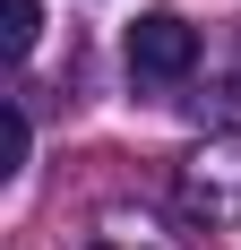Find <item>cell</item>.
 <instances>
[{"label": "cell", "instance_id": "1", "mask_svg": "<svg viewBox=\"0 0 241 250\" xmlns=\"http://www.w3.org/2000/svg\"><path fill=\"white\" fill-rule=\"evenodd\" d=\"M181 207L198 225H241V129H216L181 155Z\"/></svg>", "mask_w": 241, "mask_h": 250}, {"label": "cell", "instance_id": "5", "mask_svg": "<svg viewBox=\"0 0 241 250\" xmlns=\"http://www.w3.org/2000/svg\"><path fill=\"white\" fill-rule=\"evenodd\" d=\"M26 164V104H9V173Z\"/></svg>", "mask_w": 241, "mask_h": 250}, {"label": "cell", "instance_id": "3", "mask_svg": "<svg viewBox=\"0 0 241 250\" xmlns=\"http://www.w3.org/2000/svg\"><path fill=\"white\" fill-rule=\"evenodd\" d=\"M86 250H181V242H172L146 207H103L95 225H86Z\"/></svg>", "mask_w": 241, "mask_h": 250}, {"label": "cell", "instance_id": "2", "mask_svg": "<svg viewBox=\"0 0 241 250\" xmlns=\"http://www.w3.org/2000/svg\"><path fill=\"white\" fill-rule=\"evenodd\" d=\"M129 69H138L146 86L190 78V69H198V26H190V18H172V9L138 18V26H129Z\"/></svg>", "mask_w": 241, "mask_h": 250}, {"label": "cell", "instance_id": "4", "mask_svg": "<svg viewBox=\"0 0 241 250\" xmlns=\"http://www.w3.org/2000/svg\"><path fill=\"white\" fill-rule=\"evenodd\" d=\"M35 35H43V0H9V52H35Z\"/></svg>", "mask_w": 241, "mask_h": 250}]
</instances>
